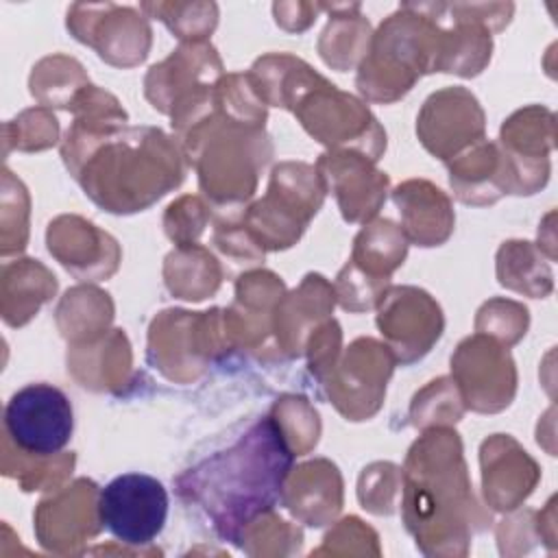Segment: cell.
<instances>
[{"label":"cell","instance_id":"5","mask_svg":"<svg viewBox=\"0 0 558 558\" xmlns=\"http://www.w3.org/2000/svg\"><path fill=\"white\" fill-rule=\"evenodd\" d=\"M325 185L307 163H281L272 170L268 194L246 214V233L259 251L292 246L323 205Z\"/></svg>","mask_w":558,"mask_h":558},{"label":"cell","instance_id":"7","mask_svg":"<svg viewBox=\"0 0 558 558\" xmlns=\"http://www.w3.org/2000/svg\"><path fill=\"white\" fill-rule=\"evenodd\" d=\"M102 527L124 545H150L168 519V493L146 473H122L98 495Z\"/></svg>","mask_w":558,"mask_h":558},{"label":"cell","instance_id":"3","mask_svg":"<svg viewBox=\"0 0 558 558\" xmlns=\"http://www.w3.org/2000/svg\"><path fill=\"white\" fill-rule=\"evenodd\" d=\"M403 519L416 545L425 543L436 523L458 521L462 514H477L466 475L462 442L451 429H432L410 449L405 462Z\"/></svg>","mask_w":558,"mask_h":558},{"label":"cell","instance_id":"15","mask_svg":"<svg viewBox=\"0 0 558 558\" xmlns=\"http://www.w3.org/2000/svg\"><path fill=\"white\" fill-rule=\"evenodd\" d=\"M523 275H527L530 279V288H532V296L534 299H543L545 294L551 292V272H549V266L536 255L530 266H521L512 253V248L508 246V242H504V246L499 248V255H497V277H499V283L506 286V288H512L517 292H521V281H523Z\"/></svg>","mask_w":558,"mask_h":558},{"label":"cell","instance_id":"6","mask_svg":"<svg viewBox=\"0 0 558 558\" xmlns=\"http://www.w3.org/2000/svg\"><path fill=\"white\" fill-rule=\"evenodd\" d=\"M4 442L26 458H54L72 438L74 412L52 384H28L11 395L2 416Z\"/></svg>","mask_w":558,"mask_h":558},{"label":"cell","instance_id":"11","mask_svg":"<svg viewBox=\"0 0 558 558\" xmlns=\"http://www.w3.org/2000/svg\"><path fill=\"white\" fill-rule=\"evenodd\" d=\"M375 161L362 153H325L316 172L325 185L338 198L340 211L347 222H364L379 211L386 198L388 177L373 168Z\"/></svg>","mask_w":558,"mask_h":558},{"label":"cell","instance_id":"1","mask_svg":"<svg viewBox=\"0 0 558 558\" xmlns=\"http://www.w3.org/2000/svg\"><path fill=\"white\" fill-rule=\"evenodd\" d=\"M76 120L61 155L85 194L111 214L142 211L183 181L177 144L153 126H124L118 100L89 87L74 102Z\"/></svg>","mask_w":558,"mask_h":558},{"label":"cell","instance_id":"8","mask_svg":"<svg viewBox=\"0 0 558 558\" xmlns=\"http://www.w3.org/2000/svg\"><path fill=\"white\" fill-rule=\"evenodd\" d=\"M416 133L434 157L451 161L484 140V111L464 87H445L425 100Z\"/></svg>","mask_w":558,"mask_h":558},{"label":"cell","instance_id":"2","mask_svg":"<svg viewBox=\"0 0 558 558\" xmlns=\"http://www.w3.org/2000/svg\"><path fill=\"white\" fill-rule=\"evenodd\" d=\"M294 449L279 421L259 416L233 427L177 477L181 499L225 541L246 532L281 501Z\"/></svg>","mask_w":558,"mask_h":558},{"label":"cell","instance_id":"9","mask_svg":"<svg viewBox=\"0 0 558 558\" xmlns=\"http://www.w3.org/2000/svg\"><path fill=\"white\" fill-rule=\"evenodd\" d=\"M377 327L401 364L421 360L440 338L442 314L434 299L416 288H390L381 296Z\"/></svg>","mask_w":558,"mask_h":558},{"label":"cell","instance_id":"10","mask_svg":"<svg viewBox=\"0 0 558 558\" xmlns=\"http://www.w3.org/2000/svg\"><path fill=\"white\" fill-rule=\"evenodd\" d=\"M68 28L83 44L98 50L100 59L113 65H135L148 54L146 46L122 35L146 33L148 22L129 7L118 4H74L68 11Z\"/></svg>","mask_w":558,"mask_h":558},{"label":"cell","instance_id":"13","mask_svg":"<svg viewBox=\"0 0 558 558\" xmlns=\"http://www.w3.org/2000/svg\"><path fill=\"white\" fill-rule=\"evenodd\" d=\"M392 201L401 211L403 233L418 246L442 244L453 229V211L449 198L427 181H405L392 192Z\"/></svg>","mask_w":558,"mask_h":558},{"label":"cell","instance_id":"17","mask_svg":"<svg viewBox=\"0 0 558 558\" xmlns=\"http://www.w3.org/2000/svg\"><path fill=\"white\" fill-rule=\"evenodd\" d=\"M331 17H333V20H331V22L327 24V28L323 31V37L338 39V35H347L351 15H331ZM340 41H342V46H340L336 52H331L325 61H327L329 65L338 68L340 72H344V70L351 65V59H349V52H347V48H344L347 39H340ZM366 44H368V28L362 31V33H357V35H353V37H349V46H351L355 52H360V48H364Z\"/></svg>","mask_w":558,"mask_h":558},{"label":"cell","instance_id":"16","mask_svg":"<svg viewBox=\"0 0 558 558\" xmlns=\"http://www.w3.org/2000/svg\"><path fill=\"white\" fill-rule=\"evenodd\" d=\"M388 290V281L373 279L357 270L351 262L340 270L336 281V292L344 310L349 312H364L381 301L384 292Z\"/></svg>","mask_w":558,"mask_h":558},{"label":"cell","instance_id":"12","mask_svg":"<svg viewBox=\"0 0 558 558\" xmlns=\"http://www.w3.org/2000/svg\"><path fill=\"white\" fill-rule=\"evenodd\" d=\"M449 183L453 194L469 205H490L504 194H512L510 170L501 148L484 140L449 161Z\"/></svg>","mask_w":558,"mask_h":558},{"label":"cell","instance_id":"14","mask_svg":"<svg viewBox=\"0 0 558 558\" xmlns=\"http://www.w3.org/2000/svg\"><path fill=\"white\" fill-rule=\"evenodd\" d=\"M405 251V233L392 220L384 218L366 225L357 233L351 264L373 279L388 281L390 272L403 264Z\"/></svg>","mask_w":558,"mask_h":558},{"label":"cell","instance_id":"4","mask_svg":"<svg viewBox=\"0 0 558 558\" xmlns=\"http://www.w3.org/2000/svg\"><path fill=\"white\" fill-rule=\"evenodd\" d=\"M438 33L429 4H401L371 41L355 81L360 94L392 102L408 94L421 74L436 72Z\"/></svg>","mask_w":558,"mask_h":558}]
</instances>
